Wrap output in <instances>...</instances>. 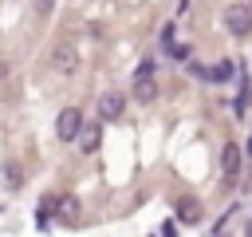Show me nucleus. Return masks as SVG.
I'll return each instance as SVG.
<instances>
[{
  "instance_id": "obj_1",
  "label": "nucleus",
  "mask_w": 252,
  "mask_h": 237,
  "mask_svg": "<svg viewBox=\"0 0 252 237\" xmlns=\"http://www.w3.org/2000/svg\"><path fill=\"white\" fill-rule=\"evenodd\" d=\"M224 28H228L236 40L252 36V8H248V4H228V8H224Z\"/></svg>"
},
{
  "instance_id": "obj_2",
  "label": "nucleus",
  "mask_w": 252,
  "mask_h": 237,
  "mask_svg": "<svg viewBox=\"0 0 252 237\" xmlns=\"http://www.w3.org/2000/svg\"><path fill=\"white\" fill-rule=\"evenodd\" d=\"M79 126H83V111H79V107H63L59 118H55V134H59L63 142H71V138L79 134Z\"/></svg>"
},
{
  "instance_id": "obj_3",
  "label": "nucleus",
  "mask_w": 252,
  "mask_h": 237,
  "mask_svg": "<svg viewBox=\"0 0 252 237\" xmlns=\"http://www.w3.org/2000/svg\"><path fill=\"white\" fill-rule=\"evenodd\" d=\"M122 107H126L122 91H106V95L98 99V118H102V122H114V118H122Z\"/></svg>"
},
{
  "instance_id": "obj_4",
  "label": "nucleus",
  "mask_w": 252,
  "mask_h": 237,
  "mask_svg": "<svg viewBox=\"0 0 252 237\" xmlns=\"http://www.w3.org/2000/svg\"><path fill=\"white\" fill-rule=\"evenodd\" d=\"M55 217H63V221H83V201L75 198V194H63V198H55Z\"/></svg>"
},
{
  "instance_id": "obj_5",
  "label": "nucleus",
  "mask_w": 252,
  "mask_h": 237,
  "mask_svg": "<svg viewBox=\"0 0 252 237\" xmlns=\"http://www.w3.org/2000/svg\"><path fill=\"white\" fill-rule=\"evenodd\" d=\"M51 63H55L63 75H71V71L79 67V55H75V47H71V43H59V47L51 51Z\"/></svg>"
},
{
  "instance_id": "obj_6",
  "label": "nucleus",
  "mask_w": 252,
  "mask_h": 237,
  "mask_svg": "<svg viewBox=\"0 0 252 237\" xmlns=\"http://www.w3.org/2000/svg\"><path fill=\"white\" fill-rule=\"evenodd\" d=\"M75 138H79L83 154H94V150H98V142H102V130H98V122H83Z\"/></svg>"
},
{
  "instance_id": "obj_7",
  "label": "nucleus",
  "mask_w": 252,
  "mask_h": 237,
  "mask_svg": "<svg viewBox=\"0 0 252 237\" xmlns=\"http://www.w3.org/2000/svg\"><path fill=\"white\" fill-rule=\"evenodd\" d=\"M177 221L181 225H197L201 221V201L197 198H181L177 201Z\"/></svg>"
},
{
  "instance_id": "obj_8",
  "label": "nucleus",
  "mask_w": 252,
  "mask_h": 237,
  "mask_svg": "<svg viewBox=\"0 0 252 237\" xmlns=\"http://www.w3.org/2000/svg\"><path fill=\"white\" fill-rule=\"evenodd\" d=\"M154 95H158V83H154V75L138 71V79H134V99H138V103H150Z\"/></svg>"
},
{
  "instance_id": "obj_9",
  "label": "nucleus",
  "mask_w": 252,
  "mask_h": 237,
  "mask_svg": "<svg viewBox=\"0 0 252 237\" xmlns=\"http://www.w3.org/2000/svg\"><path fill=\"white\" fill-rule=\"evenodd\" d=\"M220 170H224L228 178L240 170V146H236V142H228V146H224V154H220Z\"/></svg>"
},
{
  "instance_id": "obj_10",
  "label": "nucleus",
  "mask_w": 252,
  "mask_h": 237,
  "mask_svg": "<svg viewBox=\"0 0 252 237\" xmlns=\"http://www.w3.org/2000/svg\"><path fill=\"white\" fill-rule=\"evenodd\" d=\"M4 182H8V190H20L24 186V174H20L16 162H4Z\"/></svg>"
},
{
  "instance_id": "obj_11",
  "label": "nucleus",
  "mask_w": 252,
  "mask_h": 237,
  "mask_svg": "<svg viewBox=\"0 0 252 237\" xmlns=\"http://www.w3.org/2000/svg\"><path fill=\"white\" fill-rule=\"evenodd\" d=\"M51 217H55V198H43V201H39V225L47 229V225H51Z\"/></svg>"
},
{
  "instance_id": "obj_12",
  "label": "nucleus",
  "mask_w": 252,
  "mask_h": 237,
  "mask_svg": "<svg viewBox=\"0 0 252 237\" xmlns=\"http://www.w3.org/2000/svg\"><path fill=\"white\" fill-rule=\"evenodd\" d=\"M209 75H213V79H228V75H232V63H217Z\"/></svg>"
},
{
  "instance_id": "obj_13",
  "label": "nucleus",
  "mask_w": 252,
  "mask_h": 237,
  "mask_svg": "<svg viewBox=\"0 0 252 237\" xmlns=\"http://www.w3.org/2000/svg\"><path fill=\"white\" fill-rule=\"evenodd\" d=\"M39 8H43V12H47V8H51V0H39Z\"/></svg>"
},
{
  "instance_id": "obj_14",
  "label": "nucleus",
  "mask_w": 252,
  "mask_h": 237,
  "mask_svg": "<svg viewBox=\"0 0 252 237\" xmlns=\"http://www.w3.org/2000/svg\"><path fill=\"white\" fill-rule=\"evenodd\" d=\"M248 154H252V138H248Z\"/></svg>"
}]
</instances>
